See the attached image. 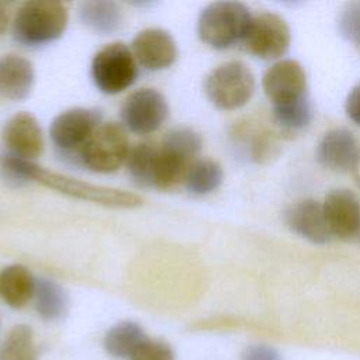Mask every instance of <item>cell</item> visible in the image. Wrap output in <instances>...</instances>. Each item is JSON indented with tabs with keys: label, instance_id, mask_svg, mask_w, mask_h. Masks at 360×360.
Returning a JSON list of instances; mask_svg holds the SVG:
<instances>
[{
	"label": "cell",
	"instance_id": "cell-1",
	"mask_svg": "<svg viewBox=\"0 0 360 360\" xmlns=\"http://www.w3.org/2000/svg\"><path fill=\"white\" fill-rule=\"evenodd\" d=\"M68 25L65 4L51 0L25 1L13 21L14 39L27 46H39L62 37Z\"/></svg>",
	"mask_w": 360,
	"mask_h": 360
},
{
	"label": "cell",
	"instance_id": "cell-2",
	"mask_svg": "<svg viewBox=\"0 0 360 360\" xmlns=\"http://www.w3.org/2000/svg\"><path fill=\"white\" fill-rule=\"evenodd\" d=\"M252 14L245 4L215 1L201 11L197 32L205 45L214 49H226L243 41Z\"/></svg>",
	"mask_w": 360,
	"mask_h": 360
},
{
	"label": "cell",
	"instance_id": "cell-3",
	"mask_svg": "<svg viewBox=\"0 0 360 360\" xmlns=\"http://www.w3.org/2000/svg\"><path fill=\"white\" fill-rule=\"evenodd\" d=\"M27 180H34L66 195L107 207L134 208L142 204V198L129 191L82 181L65 174L45 170L32 162H28L27 165Z\"/></svg>",
	"mask_w": 360,
	"mask_h": 360
},
{
	"label": "cell",
	"instance_id": "cell-4",
	"mask_svg": "<svg viewBox=\"0 0 360 360\" xmlns=\"http://www.w3.org/2000/svg\"><path fill=\"white\" fill-rule=\"evenodd\" d=\"M207 98L219 110L243 107L255 93V76L242 62H225L204 80Z\"/></svg>",
	"mask_w": 360,
	"mask_h": 360
},
{
	"label": "cell",
	"instance_id": "cell-5",
	"mask_svg": "<svg viewBox=\"0 0 360 360\" xmlns=\"http://www.w3.org/2000/svg\"><path fill=\"white\" fill-rule=\"evenodd\" d=\"M131 148L122 125L101 124L77 152L84 167L96 173H112L127 162Z\"/></svg>",
	"mask_w": 360,
	"mask_h": 360
},
{
	"label": "cell",
	"instance_id": "cell-6",
	"mask_svg": "<svg viewBox=\"0 0 360 360\" xmlns=\"http://www.w3.org/2000/svg\"><path fill=\"white\" fill-rule=\"evenodd\" d=\"M94 86L104 94H117L136 79V63L132 51L122 42H112L98 49L90 66Z\"/></svg>",
	"mask_w": 360,
	"mask_h": 360
},
{
	"label": "cell",
	"instance_id": "cell-7",
	"mask_svg": "<svg viewBox=\"0 0 360 360\" xmlns=\"http://www.w3.org/2000/svg\"><path fill=\"white\" fill-rule=\"evenodd\" d=\"M290 41L287 22L274 13L263 11L252 15L242 42L249 53L262 59H276L287 52Z\"/></svg>",
	"mask_w": 360,
	"mask_h": 360
},
{
	"label": "cell",
	"instance_id": "cell-8",
	"mask_svg": "<svg viewBox=\"0 0 360 360\" xmlns=\"http://www.w3.org/2000/svg\"><path fill=\"white\" fill-rule=\"evenodd\" d=\"M167 117V101L165 96L155 89H139L131 93L121 107L124 127L138 135L155 132Z\"/></svg>",
	"mask_w": 360,
	"mask_h": 360
},
{
	"label": "cell",
	"instance_id": "cell-9",
	"mask_svg": "<svg viewBox=\"0 0 360 360\" xmlns=\"http://www.w3.org/2000/svg\"><path fill=\"white\" fill-rule=\"evenodd\" d=\"M101 125V114L93 108H69L53 118L49 135L53 145L63 152H79Z\"/></svg>",
	"mask_w": 360,
	"mask_h": 360
},
{
	"label": "cell",
	"instance_id": "cell-10",
	"mask_svg": "<svg viewBox=\"0 0 360 360\" xmlns=\"http://www.w3.org/2000/svg\"><path fill=\"white\" fill-rule=\"evenodd\" d=\"M262 86L273 105L298 100L307 96L305 70L297 60H280L264 72Z\"/></svg>",
	"mask_w": 360,
	"mask_h": 360
},
{
	"label": "cell",
	"instance_id": "cell-11",
	"mask_svg": "<svg viewBox=\"0 0 360 360\" xmlns=\"http://www.w3.org/2000/svg\"><path fill=\"white\" fill-rule=\"evenodd\" d=\"M1 139L8 153L32 160L44 150V136L37 118L25 111L14 114L3 127Z\"/></svg>",
	"mask_w": 360,
	"mask_h": 360
},
{
	"label": "cell",
	"instance_id": "cell-12",
	"mask_svg": "<svg viewBox=\"0 0 360 360\" xmlns=\"http://www.w3.org/2000/svg\"><path fill=\"white\" fill-rule=\"evenodd\" d=\"M132 55L146 70H162L174 63L177 45L173 37L162 28H146L132 41Z\"/></svg>",
	"mask_w": 360,
	"mask_h": 360
},
{
	"label": "cell",
	"instance_id": "cell-13",
	"mask_svg": "<svg viewBox=\"0 0 360 360\" xmlns=\"http://www.w3.org/2000/svg\"><path fill=\"white\" fill-rule=\"evenodd\" d=\"M323 215L332 236L349 239L360 231V201L346 188L330 191L323 204Z\"/></svg>",
	"mask_w": 360,
	"mask_h": 360
},
{
	"label": "cell",
	"instance_id": "cell-14",
	"mask_svg": "<svg viewBox=\"0 0 360 360\" xmlns=\"http://www.w3.org/2000/svg\"><path fill=\"white\" fill-rule=\"evenodd\" d=\"M316 159L330 170H352L360 163V145L350 131L335 128L328 131L319 141Z\"/></svg>",
	"mask_w": 360,
	"mask_h": 360
},
{
	"label": "cell",
	"instance_id": "cell-15",
	"mask_svg": "<svg viewBox=\"0 0 360 360\" xmlns=\"http://www.w3.org/2000/svg\"><path fill=\"white\" fill-rule=\"evenodd\" d=\"M285 224L292 232L312 243L323 245L332 238L323 208L314 200H302L291 205L285 211Z\"/></svg>",
	"mask_w": 360,
	"mask_h": 360
},
{
	"label": "cell",
	"instance_id": "cell-16",
	"mask_svg": "<svg viewBox=\"0 0 360 360\" xmlns=\"http://www.w3.org/2000/svg\"><path fill=\"white\" fill-rule=\"evenodd\" d=\"M34 66L20 55L0 58V94L8 100H24L34 86Z\"/></svg>",
	"mask_w": 360,
	"mask_h": 360
},
{
	"label": "cell",
	"instance_id": "cell-17",
	"mask_svg": "<svg viewBox=\"0 0 360 360\" xmlns=\"http://www.w3.org/2000/svg\"><path fill=\"white\" fill-rule=\"evenodd\" d=\"M37 278L22 264L0 269V298L11 308L25 307L34 297Z\"/></svg>",
	"mask_w": 360,
	"mask_h": 360
},
{
	"label": "cell",
	"instance_id": "cell-18",
	"mask_svg": "<svg viewBox=\"0 0 360 360\" xmlns=\"http://www.w3.org/2000/svg\"><path fill=\"white\" fill-rule=\"evenodd\" d=\"M79 14L83 24L101 35L112 34L120 28L122 21V13L118 4L105 0L82 3Z\"/></svg>",
	"mask_w": 360,
	"mask_h": 360
},
{
	"label": "cell",
	"instance_id": "cell-19",
	"mask_svg": "<svg viewBox=\"0 0 360 360\" xmlns=\"http://www.w3.org/2000/svg\"><path fill=\"white\" fill-rule=\"evenodd\" d=\"M146 336L148 335L138 323L132 321H122L115 323L105 332L103 345L110 356L128 360L136 346Z\"/></svg>",
	"mask_w": 360,
	"mask_h": 360
},
{
	"label": "cell",
	"instance_id": "cell-20",
	"mask_svg": "<svg viewBox=\"0 0 360 360\" xmlns=\"http://www.w3.org/2000/svg\"><path fill=\"white\" fill-rule=\"evenodd\" d=\"M35 309L45 321L62 318L68 309L66 291L53 280L38 278L34 292Z\"/></svg>",
	"mask_w": 360,
	"mask_h": 360
},
{
	"label": "cell",
	"instance_id": "cell-21",
	"mask_svg": "<svg viewBox=\"0 0 360 360\" xmlns=\"http://www.w3.org/2000/svg\"><path fill=\"white\" fill-rule=\"evenodd\" d=\"M222 167L211 159H195L186 172L183 183L194 195L208 194L219 187Z\"/></svg>",
	"mask_w": 360,
	"mask_h": 360
},
{
	"label": "cell",
	"instance_id": "cell-22",
	"mask_svg": "<svg viewBox=\"0 0 360 360\" xmlns=\"http://www.w3.org/2000/svg\"><path fill=\"white\" fill-rule=\"evenodd\" d=\"M38 352L32 329L27 325H15L0 345V360H37Z\"/></svg>",
	"mask_w": 360,
	"mask_h": 360
},
{
	"label": "cell",
	"instance_id": "cell-23",
	"mask_svg": "<svg viewBox=\"0 0 360 360\" xmlns=\"http://www.w3.org/2000/svg\"><path fill=\"white\" fill-rule=\"evenodd\" d=\"M273 117L274 121L284 129L288 131H298L305 128L312 118V108L307 96L273 105Z\"/></svg>",
	"mask_w": 360,
	"mask_h": 360
},
{
	"label": "cell",
	"instance_id": "cell-24",
	"mask_svg": "<svg viewBox=\"0 0 360 360\" xmlns=\"http://www.w3.org/2000/svg\"><path fill=\"white\" fill-rule=\"evenodd\" d=\"M153 156H155V146L149 143H139L131 148L128 153V158H127L128 172L139 186H145V187L152 186Z\"/></svg>",
	"mask_w": 360,
	"mask_h": 360
},
{
	"label": "cell",
	"instance_id": "cell-25",
	"mask_svg": "<svg viewBox=\"0 0 360 360\" xmlns=\"http://www.w3.org/2000/svg\"><path fill=\"white\" fill-rule=\"evenodd\" d=\"M128 360H174V352L167 342L146 336Z\"/></svg>",
	"mask_w": 360,
	"mask_h": 360
},
{
	"label": "cell",
	"instance_id": "cell-26",
	"mask_svg": "<svg viewBox=\"0 0 360 360\" xmlns=\"http://www.w3.org/2000/svg\"><path fill=\"white\" fill-rule=\"evenodd\" d=\"M339 31L345 39L360 44V1H350L345 4L338 20Z\"/></svg>",
	"mask_w": 360,
	"mask_h": 360
},
{
	"label": "cell",
	"instance_id": "cell-27",
	"mask_svg": "<svg viewBox=\"0 0 360 360\" xmlns=\"http://www.w3.org/2000/svg\"><path fill=\"white\" fill-rule=\"evenodd\" d=\"M242 360H281V356L273 346L252 345L243 352Z\"/></svg>",
	"mask_w": 360,
	"mask_h": 360
},
{
	"label": "cell",
	"instance_id": "cell-28",
	"mask_svg": "<svg viewBox=\"0 0 360 360\" xmlns=\"http://www.w3.org/2000/svg\"><path fill=\"white\" fill-rule=\"evenodd\" d=\"M346 114L357 125H360V83L356 84L346 98Z\"/></svg>",
	"mask_w": 360,
	"mask_h": 360
},
{
	"label": "cell",
	"instance_id": "cell-29",
	"mask_svg": "<svg viewBox=\"0 0 360 360\" xmlns=\"http://www.w3.org/2000/svg\"><path fill=\"white\" fill-rule=\"evenodd\" d=\"M8 24V14H7V8L3 3H0V37L4 34L6 28Z\"/></svg>",
	"mask_w": 360,
	"mask_h": 360
},
{
	"label": "cell",
	"instance_id": "cell-30",
	"mask_svg": "<svg viewBox=\"0 0 360 360\" xmlns=\"http://www.w3.org/2000/svg\"><path fill=\"white\" fill-rule=\"evenodd\" d=\"M359 235H360V231H359Z\"/></svg>",
	"mask_w": 360,
	"mask_h": 360
}]
</instances>
